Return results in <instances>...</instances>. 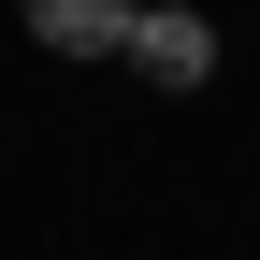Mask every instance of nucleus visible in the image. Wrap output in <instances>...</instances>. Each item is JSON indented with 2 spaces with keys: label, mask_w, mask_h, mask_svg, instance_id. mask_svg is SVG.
Segmentation results:
<instances>
[{
  "label": "nucleus",
  "mask_w": 260,
  "mask_h": 260,
  "mask_svg": "<svg viewBox=\"0 0 260 260\" xmlns=\"http://www.w3.org/2000/svg\"><path fill=\"white\" fill-rule=\"evenodd\" d=\"M130 73H145V87H203V73H217V29L188 15V0H145V29H130Z\"/></svg>",
  "instance_id": "f257e3e1"
},
{
  "label": "nucleus",
  "mask_w": 260,
  "mask_h": 260,
  "mask_svg": "<svg viewBox=\"0 0 260 260\" xmlns=\"http://www.w3.org/2000/svg\"><path fill=\"white\" fill-rule=\"evenodd\" d=\"M15 15H29V44H58V58H130L145 0H15Z\"/></svg>",
  "instance_id": "f03ea898"
}]
</instances>
